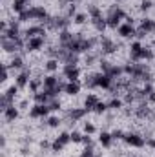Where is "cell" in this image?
Returning <instances> with one entry per match:
<instances>
[{
    "label": "cell",
    "mask_w": 155,
    "mask_h": 157,
    "mask_svg": "<svg viewBox=\"0 0 155 157\" xmlns=\"http://www.w3.org/2000/svg\"><path fill=\"white\" fill-rule=\"evenodd\" d=\"M122 135H124V134H122V132H121V130H115V132H113V134H111V137H113V139H121V137H122Z\"/></svg>",
    "instance_id": "cell-24"
},
{
    "label": "cell",
    "mask_w": 155,
    "mask_h": 157,
    "mask_svg": "<svg viewBox=\"0 0 155 157\" xmlns=\"http://www.w3.org/2000/svg\"><path fill=\"white\" fill-rule=\"evenodd\" d=\"M26 2H27V0H15V2H13V7H15V11H22Z\"/></svg>",
    "instance_id": "cell-13"
},
{
    "label": "cell",
    "mask_w": 155,
    "mask_h": 157,
    "mask_svg": "<svg viewBox=\"0 0 155 157\" xmlns=\"http://www.w3.org/2000/svg\"><path fill=\"white\" fill-rule=\"evenodd\" d=\"M141 5H143V9H150V7H152V2H150V0H144Z\"/></svg>",
    "instance_id": "cell-25"
},
{
    "label": "cell",
    "mask_w": 155,
    "mask_h": 157,
    "mask_svg": "<svg viewBox=\"0 0 155 157\" xmlns=\"http://www.w3.org/2000/svg\"><path fill=\"white\" fill-rule=\"evenodd\" d=\"M119 33H121L122 37H133V35H135V29L132 27V24H126V26H121V27H119Z\"/></svg>",
    "instance_id": "cell-4"
},
{
    "label": "cell",
    "mask_w": 155,
    "mask_h": 157,
    "mask_svg": "<svg viewBox=\"0 0 155 157\" xmlns=\"http://www.w3.org/2000/svg\"><path fill=\"white\" fill-rule=\"evenodd\" d=\"M102 51H104V53H113V51H115V46H113L110 40L104 38V40H102Z\"/></svg>",
    "instance_id": "cell-8"
},
{
    "label": "cell",
    "mask_w": 155,
    "mask_h": 157,
    "mask_svg": "<svg viewBox=\"0 0 155 157\" xmlns=\"http://www.w3.org/2000/svg\"><path fill=\"white\" fill-rule=\"evenodd\" d=\"M58 108H60V104H58V102H55V101L49 104V110H58Z\"/></svg>",
    "instance_id": "cell-26"
},
{
    "label": "cell",
    "mask_w": 155,
    "mask_h": 157,
    "mask_svg": "<svg viewBox=\"0 0 155 157\" xmlns=\"http://www.w3.org/2000/svg\"><path fill=\"white\" fill-rule=\"evenodd\" d=\"M86 112H88V110H73V112L69 113V117H71V119L75 121V119H80V117H82V115H84Z\"/></svg>",
    "instance_id": "cell-11"
},
{
    "label": "cell",
    "mask_w": 155,
    "mask_h": 157,
    "mask_svg": "<svg viewBox=\"0 0 155 157\" xmlns=\"http://www.w3.org/2000/svg\"><path fill=\"white\" fill-rule=\"evenodd\" d=\"M16 115H18V112L15 110V106H9V108L5 110V117H7V121H13V119H16Z\"/></svg>",
    "instance_id": "cell-9"
},
{
    "label": "cell",
    "mask_w": 155,
    "mask_h": 157,
    "mask_svg": "<svg viewBox=\"0 0 155 157\" xmlns=\"http://www.w3.org/2000/svg\"><path fill=\"white\" fill-rule=\"evenodd\" d=\"M111 139H113V137H111L110 134H100V143H102L104 146H110V145H111Z\"/></svg>",
    "instance_id": "cell-10"
},
{
    "label": "cell",
    "mask_w": 155,
    "mask_h": 157,
    "mask_svg": "<svg viewBox=\"0 0 155 157\" xmlns=\"http://www.w3.org/2000/svg\"><path fill=\"white\" fill-rule=\"evenodd\" d=\"M104 110H106V104H104V102H99V104L95 106V112H97V113H102Z\"/></svg>",
    "instance_id": "cell-18"
},
{
    "label": "cell",
    "mask_w": 155,
    "mask_h": 157,
    "mask_svg": "<svg viewBox=\"0 0 155 157\" xmlns=\"http://www.w3.org/2000/svg\"><path fill=\"white\" fill-rule=\"evenodd\" d=\"M84 104H86V110L90 112V110H95V106L99 104V101H97V97H95V95H90V97L86 99V102H84Z\"/></svg>",
    "instance_id": "cell-6"
},
{
    "label": "cell",
    "mask_w": 155,
    "mask_h": 157,
    "mask_svg": "<svg viewBox=\"0 0 155 157\" xmlns=\"http://www.w3.org/2000/svg\"><path fill=\"white\" fill-rule=\"evenodd\" d=\"M46 68H48L49 71H53V70H57V68H58V62H57L55 59H51V60H48V64H46Z\"/></svg>",
    "instance_id": "cell-14"
},
{
    "label": "cell",
    "mask_w": 155,
    "mask_h": 157,
    "mask_svg": "<svg viewBox=\"0 0 155 157\" xmlns=\"http://www.w3.org/2000/svg\"><path fill=\"white\" fill-rule=\"evenodd\" d=\"M79 90H80V86H79L77 82H69V84H66V88H64V91H66L68 95H77Z\"/></svg>",
    "instance_id": "cell-5"
},
{
    "label": "cell",
    "mask_w": 155,
    "mask_h": 157,
    "mask_svg": "<svg viewBox=\"0 0 155 157\" xmlns=\"http://www.w3.org/2000/svg\"><path fill=\"white\" fill-rule=\"evenodd\" d=\"M69 139H71V135H68V134H62V135H60V137H58V141H60V143H62V145H66V143H68V141H69Z\"/></svg>",
    "instance_id": "cell-19"
},
{
    "label": "cell",
    "mask_w": 155,
    "mask_h": 157,
    "mask_svg": "<svg viewBox=\"0 0 155 157\" xmlns=\"http://www.w3.org/2000/svg\"><path fill=\"white\" fill-rule=\"evenodd\" d=\"M44 44V38L42 37H33V38H29V42H27V49H38L40 46Z\"/></svg>",
    "instance_id": "cell-3"
},
{
    "label": "cell",
    "mask_w": 155,
    "mask_h": 157,
    "mask_svg": "<svg viewBox=\"0 0 155 157\" xmlns=\"http://www.w3.org/2000/svg\"><path fill=\"white\" fill-rule=\"evenodd\" d=\"M141 27H143L146 33H150V31H153V29H155V22H153V20H150V18H146V20L143 22V26H141Z\"/></svg>",
    "instance_id": "cell-7"
},
{
    "label": "cell",
    "mask_w": 155,
    "mask_h": 157,
    "mask_svg": "<svg viewBox=\"0 0 155 157\" xmlns=\"http://www.w3.org/2000/svg\"><path fill=\"white\" fill-rule=\"evenodd\" d=\"M84 130H86V134H93V132H95V126H93V124H86Z\"/></svg>",
    "instance_id": "cell-23"
},
{
    "label": "cell",
    "mask_w": 155,
    "mask_h": 157,
    "mask_svg": "<svg viewBox=\"0 0 155 157\" xmlns=\"http://www.w3.org/2000/svg\"><path fill=\"white\" fill-rule=\"evenodd\" d=\"M124 139H126V143L128 145H132V146H144V139L141 137V135H135V134H128V135H124Z\"/></svg>",
    "instance_id": "cell-1"
},
{
    "label": "cell",
    "mask_w": 155,
    "mask_h": 157,
    "mask_svg": "<svg viewBox=\"0 0 155 157\" xmlns=\"http://www.w3.org/2000/svg\"><path fill=\"white\" fill-rule=\"evenodd\" d=\"M58 124H60V121H58L57 117H51V119H49V126H53V128H55V126H58Z\"/></svg>",
    "instance_id": "cell-22"
},
{
    "label": "cell",
    "mask_w": 155,
    "mask_h": 157,
    "mask_svg": "<svg viewBox=\"0 0 155 157\" xmlns=\"http://www.w3.org/2000/svg\"><path fill=\"white\" fill-rule=\"evenodd\" d=\"M75 22H77V24H84V22H86V15H77V16H75Z\"/></svg>",
    "instance_id": "cell-20"
},
{
    "label": "cell",
    "mask_w": 155,
    "mask_h": 157,
    "mask_svg": "<svg viewBox=\"0 0 155 157\" xmlns=\"http://www.w3.org/2000/svg\"><path fill=\"white\" fill-rule=\"evenodd\" d=\"M121 106H122V102H121L119 99H113V101L110 102V108H113V110H119Z\"/></svg>",
    "instance_id": "cell-15"
},
{
    "label": "cell",
    "mask_w": 155,
    "mask_h": 157,
    "mask_svg": "<svg viewBox=\"0 0 155 157\" xmlns=\"http://www.w3.org/2000/svg\"><path fill=\"white\" fill-rule=\"evenodd\" d=\"M141 49H143V46H141L139 42H133V44H132V53H135V55H137Z\"/></svg>",
    "instance_id": "cell-16"
},
{
    "label": "cell",
    "mask_w": 155,
    "mask_h": 157,
    "mask_svg": "<svg viewBox=\"0 0 155 157\" xmlns=\"http://www.w3.org/2000/svg\"><path fill=\"white\" fill-rule=\"evenodd\" d=\"M11 66H13V68H22V59H20V57H15L13 62H11Z\"/></svg>",
    "instance_id": "cell-17"
},
{
    "label": "cell",
    "mask_w": 155,
    "mask_h": 157,
    "mask_svg": "<svg viewBox=\"0 0 155 157\" xmlns=\"http://www.w3.org/2000/svg\"><path fill=\"white\" fill-rule=\"evenodd\" d=\"M26 82H27V71H24V73L18 75V79H16V84H18V86H26Z\"/></svg>",
    "instance_id": "cell-12"
},
{
    "label": "cell",
    "mask_w": 155,
    "mask_h": 157,
    "mask_svg": "<svg viewBox=\"0 0 155 157\" xmlns=\"http://www.w3.org/2000/svg\"><path fill=\"white\" fill-rule=\"evenodd\" d=\"M71 141H75V143H79V141H82V137H80V134H79V132H73V134H71Z\"/></svg>",
    "instance_id": "cell-21"
},
{
    "label": "cell",
    "mask_w": 155,
    "mask_h": 157,
    "mask_svg": "<svg viewBox=\"0 0 155 157\" xmlns=\"http://www.w3.org/2000/svg\"><path fill=\"white\" fill-rule=\"evenodd\" d=\"M48 110H49V106L37 104V106L31 110V115H33V117H42V115H46V113H48Z\"/></svg>",
    "instance_id": "cell-2"
}]
</instances>
